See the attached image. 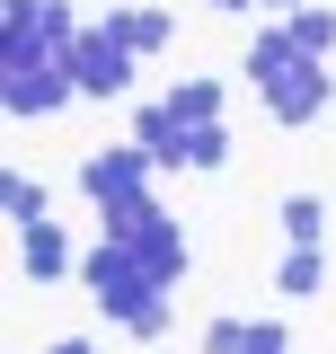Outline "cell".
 Returning a JSON list of instances; mask_svg holds the SVG:
<instances>
[{
  "label": "cell",
  "instance_id": "cell-1",
  "mask_svg": "<svg viewBox=\"0 0 336 354\" xmlns=\"http://www.w3.org/2000/svg\"><path fill=\"white\" fill-rule=\"evenodd\" d=\"M80 283H88V301H97V319H115L124 337H142V346L168 337V283L142 274V257H133L124 239H97L80 257Z\"/></svg>",
  "mask_w": 336,
  "mask_h": 354
},
{
  "label": "cell",
  "instance_id": "cell-2",
  "mask_svg": "<svg viewBox=\"0 0 336 354\" xmlns=\"http://www.w3.org/2000/svg\"><path fill=\"white\" fill-rule=\"evenodd\" d=\"M62 71H71V88H80V97H124L142 62H133L106 27H80V36H71V53H62Z\"/></svg>",
  "mask_w": 336,
  "mask_h": 354
},
{
  "label": "cell",
  "instance_id": "cell-3",
  "mask_svg": "<svg viewBox=\"0 0 336 354\" xmlns=\"http://www.w3.org/2000/svg\"><path fill=\"white\" fill-rule=\"evenodd\" d=\"M151 177H160V160H151L142 142H115V151H88L80 160V195L106 213V204H124V195H151Z\"/></svg>",
  "mask_w": 336,
  "mask_h": 354
},
{
  "label": "cell",
  "instance_id": "cell-4",
  "mask_svg": "<svg viewBox=\"0 0 336 354\" xmlns=\"http://www.w3.org/2000/svg\"><path fill=\"white\" fill-rule=\"evenodd\" d=\"M265 97H274V124H292V133H301V124H319V115L336 106V80H328V62H310V53H301V62H292L274 88H265Z\"/></svg>",
  "mask_w": 336,
  "mask_h": 354
},
{
  "label": "cell",
  "instance_id": "cell-5",
  "mask_svg": "<svg viewBox=\"0 0 336 354\" xmlns=\"http://www.w3.org/2000/svg\"><path fill=\"white\" fill-rule=\"evenodd\" d=\"M124 248L142 257V274H151V283H168V292H177V274H186V221L168 213V204H160L151 221H142V230H133Z\"/></svg>",
  "mask_w": 336,
  "mask_h": 354
},
{
  "label": "cell",
  "instance_id": "cell-6",
  "mask_svg": "<svg viewBox=\"0 0 336 354\" xmlns=\"http://www.w3.org/2000/svg\"><path fill=\"white\" fill-rule=\"evenodd\" d=\"M80 88H71V71L62 62H44V71H0V106L9 115H62Z\"/></svg>",
  "mask_w": 336,
  "mask_h": 354
},
{
  "label": "cell",
  "instance_id": "cell-7",
  "mask_svg": "<svg viewBox=\"0 0 336 354\" xmlns=\"http://www.w3.org/2000/svg\"><path fill=\"white\" fill-rule=\"evenodd\" d=\"M97 27L124 44L133 62H151V53H168V36H177V9H168V0H142V9H106Z\"/></svg>",
  "mask_w": 336,
  "mask_h": 354
},
{
  "label": "cell",
  "instance_id": "cell-8",
  "mask_svg": "<svg viewBox=\"0 0 336 354\" xmlns=\"http://www.w3.org/2000/svg\"><path fill=\"white\" fill-rule=\"evenodd\" d=\"M133 142L160 160V177H177V169H195V133L168 115V97H151V106H133Z\"/></svg>",
  "mask_w": 336,
  "mask_h": 354
},
{
  "label": "cell",
  "instance_id": "cell-9",
  "mask_svg": "<svg viewBox=\"0 0 336 354\" xmlns=\"http://www.w3.org/2000/svg\"><path fill=\"white\" fill-rule=\"evenodd\" d=\"M18 266H27V283H62V274H80V257H71V239H62L53 221H36V230H18Z\"/></svg>",
  "mask_w": 336,
  "mask_h": 354
},
{
  "label": "cell",
  "instance_id": "cell-10",
  "mask_svg": "<svg viewBox=\"0 0 336 354\" xmlns=\"http://www.w3.org/2000/svg\"><path fill=\"white\" fill-rule=\"evenodd\" d=\"M292 62H301V44L283 36V18H274V27H265V36L248 44V80H256V88H274L283 71H292Z\"/></svg>",
  "mask_w": 336,
  "mask_h": 354
},
{
  "label": "cell",
  "instance_id": "cell-11",
  "mask_svg": "<svg viewBox=\"0 0 336 354\" xmlns=\"http://www.w3.org/2000/svg\"><path fill=\"white\" fill-rule=\"evenodd\" d=\"M168 115L195 133V124H221V80H177L168 88Z\"/></svg>",
  "mask_w": 336,
  "mask_h": 354
},
{
  "label": "cell",
  "instance_id": "cell-12",
  "mask_svg": "<svg viewBox=\"0 0 336 354\" xmlns=\"http://www.w3.org/2000/svg\"><path fill=\"white\" fill-rule=\"evenodd\" d=\"M0 213H9V230H36L44 221V186L27 169H0Z\"/></svg>",
  "mask_w": 336,
  "mask_h": 354
},
{
  "label": "cell",
  "instance_id": "cell-13",
  "mask_svg": "<svg viewBox=\"0 0 336 354\" xmlns=\"http://www.w3.org/2000/svg\"><path fill=\"white\" fill-rule=\"evenodd\" d=\"M319 283H328V257H319V248H283V266H274V292H283V301H310Z\"/></svg>",
  "mask_w": 336,
  "mask_h": 354
},
{
  "label": "cell",
  "instance_id": "cell-14",
  "mask_svg": "<svg viewBox=\"0 0 336 354\" xmlns=\"http://www.w3.org/2000/svg\"><path fill=\"white\" fill-rule=\"evenodd\" d=\"M283 239H292V248H319V239H328V204H319V195H283Z\"/></svg>",
  "mask_w": 336,
  "mask_h": 354
},
{
  "label": "cell",
  "instance_id": "cell-15",
  "mask_svg": "<svg viewBox=\"0 0 336 354\" xmlns=\"http://www.w3.org/2000/svg\"><path fill=\"white\" fill-rule=\"evenodd\" d=\"M283 36H292L301 53H310V62H328V44H336V18L319 9V0H310V9H292V18H283Z\"/></svg>",
  "mask_w": 336,
  "mask_h": 354
},
{
  "label": "cell",
  "instance_id": "cell-16",
  "mask_svg": "<svg viewBox=\"0 0 336 354\" xmlns=\"http://www.w3.org/2000/svg\"><path fill=\"white\" fill-rule=\"evenodd\" d=\"M151 213H160V195H124V204H106V213H97V239H133Z\"/></svg>",
  "mask_w": 336,
  "mask_h": 354
},
{
  "label": "cell",
  "instance_id": "cell-17",
  "mask_svg": "<svg viewBox=\"0 0 336 354\" xmlns=\"http://www.w3.org/2000/svg\"><path fill=\"white\" fill-rule=\"evenodd\" d=\"M239 354H292L283 319H248V328H239Z\"/></svg>",
  "mask_w": 336,
  "mask_h": 354
},
{
  "label": "cell",
  "instance_id": "cell-18",
  "mask_svg": "<svg viewBox=\"0 0 336 354\" xmlns=\"http://www.w3.org/2000/svg\"><path fill=\"white\" fill-rule=\"evenodd\" d=\"M0 36H44V0H0Z\"/></svg>",
  "mask_w": 336,
  "mask_h": 354
},
{
  "label": "cell",
  "instance_id": "cell-19",
  "mask_svg": "<svg viewBox=\"0 0 336 354\" xmlns=\"http://www.w3.org/2000/svg\"><path fill=\"white\" fill-rule=\"evenodd\" d=\"M195 169H230V133H221V124H195Z\"/></svg>",
  "mask_w": 336,
  "mask_h": 354
},
{
  "label": "cell",
  "instance_id": "cell-20",
  "mask_svg": "<svg viewBox=\"0 0 336 354\" xmlns=\"http://www.w3.org/2000/svg\"><path fill=\"white\" fill-rule=\"evenodd\" d=\"M239 328H248V319H212V328H204V354H239Z\"/></svg>",
  "mask_w": 336,
  "mask_h": 354
},
{
  "label": "cell",
  "instance_id": "cell-21",
  "mask_svg": "<svg viewBox=\"0 0 336 354\" xmlns=\"http://www.w3.org/2000/svg\"><path fill=\"white\" fill-rule=\"evenodd\" d=\"M44 354H97V346H88V337H53Z\"/></svg>",
  "mask_w": 336,
  "mask_h": 354
},
{
  "label": "cell",
  "instance_id": "cell-22",
  "mask_svg": "<svg viewBox=\"0 0 336 354\" xmlns=\"http://www.w3.org/2000/svg\"><path fill=\"white\" fill-rule=\"evenodd\" d=\"M212 9H230V18H248V9H265V0H212Z\"/></svg>",
  "mask_w": 336,
  "mask_h": 354
},
{
  "label": "cell",
  "instance_id": "cell-23",
  "mask_svg": "<svg viewBox=\"0 0 336 354\" xmlns=\"http://www.w3.org/2000/svg\"><path fill=\"white\" fill-rule=\"evenodd\" d=\"M265 9H274V18H292V9H310V0H265Z\"/></svg>",
  "mask_w": 336,
  "mask_h": 354
},
{
  "label": "cell",
  "instance_id": "cell-24",
  "mask_svg": "<svg viewBox=\"0 0 336 354\" xmlns=\"http://www.w3.org/2000/svg\"><path fill=\"white\" fill-rule=\"evenodd\" d=\"M115 9H142V0H115Z\"/></svg>",
  "mask_w": 336,
  "mask_h": 354
}]
</instances>
